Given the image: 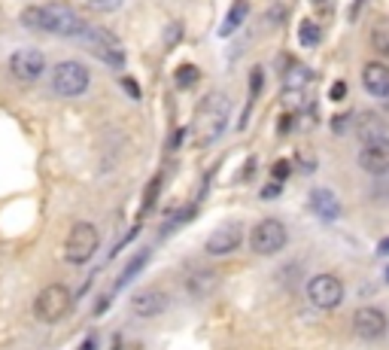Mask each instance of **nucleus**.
<instances>
[{"label": "nucleus", "instance_id": "obj_1", "mask_svg": "<svg viewBox=\"0 0 389 350\" xmlns=\"http://www.w3.org/2000/svg\"><path fill=\"white\" fill-rule=\"evenodd\" d=\"M22 24L28 31H40V34H52V37H68V40H82V34L88 31V22L64 3L28 6V10H22Z\"/></svg>", "mask_w": 389, "mask_h": 350}, {"label": "nucleus", "instance_id": "obj_2", "mask_svg": "<svg viewBox=\"0 0 389 350\" xmlns=\"http://www.w3.org/2000/svg\"><path fill=\"white\" fill-rule=\"evenodd\" d=\"M228 116H231V98L225 91H210L207 98H201V104L195 110V122H192L195 146L207 149L216 144L228 125Z\"/></svg>", "mask_w": 389, "mask_h": 350}, {"label": "nucleus", "instance_id": "obj_3", "mask_svg": "<svg viewBox=\"0 0 389 350\" xmlns=\"http://www.w3.org/2000/svg\"><path fill=\"white\" fill-rule=\"evenodd\" d=\"M246 241H250V250L255 256H277L289 244V229L277 216H264V220H259L250 229Z\"/></svg>", "mask_w": 389, "mask_h": 350}, {"label": "nucleus", "instance_id": "obj_4", "mask_svg": "<svg viewBox=\"0 0 389 350\" xmlns=\"http://www.w3.org/2000/svg\"><path fill=\"white\" fill-rule=\"evenodd\" d=\"M82 46L92 55H97L106 68L122 70L125 68V49H122V40L106 28H97V24H88V31L82 34Z\"/></svg>", "mask_w": 389, "mask_h": 350}, {"label": "nucleus", "instance_id": "obj_5", "mask_svg": "<svg viewBox=\"0 0 389 350\" xmlns=\"http://www.w3.org/2000/svg\"><path fill=\"white\" fill-rule=\"evenodd\" d=\"M92 86V73L79 61H58L52 68V91L61 98H82Z\"/></svg>", "mask_w": 389, "mask_h": 350}, {"label": "nucleus", "instance_id": "obj_6", "mask_svg": "<svg viewBox=\"0 0 389 350\" xmlns=\"http://www.w3.org/2000/svg\"><path fill=\"white\" fill-rule=\"evenodd\" d=\"M73 296L64 283H52V287H43L34 298V317L40 323H58L64 314L70 311Z\"/></svg>", "mask_w": 389, "mask_h": 350}, {"label": "nucleus", "instance_id": "obj_7", "mask_svg": "<svg viewBox=\"0 0 389 350\" xmlns=\"http://www.w3.org/2000/svg\"><path fill=\"white\" fill-rule=\"evenodd\" d=\"M304 293H308V302L317 311H335L344 302V280L335 277V274H313L304 283Z\"/></svg>", "mask_w": 389, "mask_h": 350}, {"label": "nucleus", "instance_id": "obj_8", "mask_svg": "<svg viewBox=\"0 0 389 350\" xmlns=\"http://www.w3.org/2000/svg\"><path fill=\"white\" fill-rule=\"evenodd\" d=\"M97 244H101V235H97V229L92 222H77L70 229L68 241H64V259L70 265H86L95 256Z\"/></svg>", "mask_w": 389, "mask_h": 350}, {"label": "nucleus", "instance_id": "obj_9", "mask_svg": "<svg viewBox=\"0 0 389 350\" xmlns=\"http://www.w3.org/2000/svg\"><path fill=\"white\" fill-rule=\"evenodd\" d=\"M10 70L15 79L22 82H34L46 73V55L34 46H24V49H15L10 55Z\"/></svg>", "mask_w": 389, "mask_h": 350}, {"label": "nucleus", "instance_id": "obj_10", "mask_svg": "<svg viewBox=\"0 0 389 350\" xmlns=\"http://www.w3.org/2000/svg\"><path fill=\"white\" fill-rule=\"evenodd\" d=\"M359 168L371 174V177H383L389 174V137H371L362 144L359 155H356Z\"/></svg>", "mask_w": 389, "mask_h": 350}, {"label": "nucleus", "instance_id": "obj_11", "mask_svg": "<svg viewBox=\"0 0 389 350\" xmlns=\"http://www.w3.org/2000/svg\"><path fill=\"white\" fill-rule=\"evenodd\" d=\"M241 244H244V226L241 222H222L219 229L210 231L204 250L210 256H228V253H235Z\"/></svg>", "mask_w": 389, "mask_h": 350}, {"label": "nucleus", "instance_id": "obj_12", "mask_svg": "<svg viewBox=\"0 0 389 350\" xmlns=\"http://www.w3.org/2000/svg\"><path fill=\"white\" fill-rule=\"evenodd\" d=\"M353 332L362 341H377L380 335H386V317L377 307H359L353 314Z\"/></svg>", "mask_w": 389, "mask_h": 350}, {"label": "nucleus", "instance_id": "obj_13", "mask_svg": "<svg viewBox=\"0 0 389 350\" xmlns=\"http://www.w3.org/2000/svg\"><path fill=\"white\" fill-rule=\"evenodd\" d=\"M168 305H170L168 293H161V289H155V287L137 289V293L131 296V311L137 317H159L168 311Z\"/></svg>", "mask_w": 389, "mask_h": 350}, {"label": "nucleus", "instance_id": "obj_14", "mask_svg": "<svg viewBox=\"0 0 389 350\" xmlns=\"http://www.w3.org/2000/svg\"><path fill=\"white\" fill-rule=\"evenodd\" d=\"M308 201H310V211L317 213L319 220H326V222H332V220H338V216L344 213L341 198H338L328 186H317V189H310Z\"/></svg>", "mask_w": 389, "mask_h": 350}, {"label": "nucleus", "instance_id": "obj_15", "mask_svg": "<svg viewBox=\"0 0 389 350\" xmlns=\"http://www.w3.org/2000/svg\"><path fill=\"white\" fill-rule=\"evenodd\" d=\"M362 89L371 98H389V64L365 61V68H362Z\"/></svg>", "mask_w": 389, "mask_h": 350}, {"label": "nucleus", "instance_id": "obj_16", "mask_svg": "<svg viewBox=\"0 0 389 350\" xmlns=\"http://www.w3.org/2000/svg\"><path fill=\"white\" fill-rule=\"evenodd\" d=\"M310 79H313V73H310L308 64H301V61H292V64L286 68V73H283V86H286V91H301V89H308Z\"/></svg>", "mask_w": 389, "mask_h": 350}, {"label": "nucleus", "instance_id": "obj_17", "mask_svg": "<svg viewBox=\"0 0 389 350\" xmlns=\"http://www.w3.org/2000/svg\"><path fill=\"white\" fill-rule=\"evenodd\" d=\"M246 13H250V3H246V0H235V3L228 6V13H225V22L219 24V37H231V34H235V31L244 24Z\"/></svg>", "mask_w": 389, "mask_h": 350}, {"label": "nucleus", "instance_id": "obj_18", "mask_svg": "<svg viewBox=\"0 0 389 350\" xmlns=\"http://www.w3.org/2000/svg\"><path fill=\"white\" fill-rule=\"evenodd\" d=\"M213 287H216V274L213 271H195L186 277V293L195 296V298H204L213 293Z\"/></svg>", "mask_w": 389, "mask_h": 350}, {"label": "nucleus", "instance_id": "obj_19", "mask_svg": "<svg viewBox=\"0 0 389 350\" xmlns=\"http://www.w3.org/2000/svg\"><path fill=\"white\" fill-rule=\"evenodd\" d=\"M371 49H374L377 55H383L389 58V15H377L374 24H371Z\"/></svg>", "mask_w": 389, "mask_h": 350}, {"label": "nucleus", "instance_id": "obj_20", "mask_svg": "<svg viewBox=\"0 0 389 350\" xmlns=\"http://www.w3.org/2000/svg\"><path fill=\"white\" fill-rule=\"evenodd\" d=\"M146 262H149V250H140V253L134 256V259H131V262L125 265V271L119 274V280H116V287H119V289H122V287H128V283L134 280L140 271H143V265H146Z\"/></svg>", "mask_w": 389, "mask_h": 350}, {"label": "nucleus", "instance_id": "obj_21", "mask_svg": "<svg viewBox=\"0 0 389 350\" xmlns=\"http://www.w3.org/2000/svg\"><path fill=\"white\" fill-rule=\"evenodd\" d=\"M198 79H201V70H198L195 64H180L177 73H173V82H177V89H195Z\"/></svg>", "mask_w": 389, "mask_h": 350}, {"label": "nucleus", "instance_id": "obj_22", "mask_svg": "<svg viewBox=\"0 0 389 350\" xmlns=\"http://www.w3.org/2000/svg\"><path fill=\"white\" fill-rule=\"evenodd\" d=\"M298 43H301L304 49H313L319 43V28L313 19H304L301 24H298Z\"/></svg>", "mask_w": 389, "mask_h": 350}, {"label": "nucleus", "instance_id": "obj_23", "mask_svg": "<svg viewBox=\"0 0 389 350\" xmlns=\"http://www.w3.org/2000/svg\"><path fill=\"white\" fill-rule=\"evenodd\" d=\"M88 6H95V10H104V13H113L122 6V0H86Z\"/></svg>", "mask_w": 389, "mask_h": 350}, {"label": "nucleus", "instance_id": "obj_24", "mask_svg": "<svg viewBox=\"0 0 389 350\" xmlns=\"http://www.w3.org/2000/svg\"><path fill=\"white\" fill-rule=\"evenodd\" d=\"M159 186H161V177H152V183H149V192H146V198H143V211H146V207H152L155 195H159Z\"/></svg>", "mask_w": 389, "mask_h": 350}, {"label": "nucleus", "instance_id": "obj_25", "mask_svg": "<svg viewBox=\"0 0 389 350\" xmlns=\"http://www.w3.org/2000/svg\"><path fill=\"white\" fill-rule=\"evenodd\" d=\"M180 31H183V28H180V22H173V28H168V34H164V46H168V49H173V46H177V37H180Z\"/></svg>", "mask_w": 389, "mask_h": 350}, {"label": "nucleus", "instance_id": "obj_26", "mask_svg": "<svg viewBox=\"0 0 389 350\" xmlns=\"http://www.w3.org/2000/svg\"><path fill=\"white\" fill-rule=\"evenodd\" d=\"M328 98H332V101H344L347 98V82H335L332 91H328Z\"/></svg>", "mask_w": 389, "mask_h": 350}, {"label": "nucleus", "instance_id": "obj_27", "mask_svg": "<svg viewBox=\"0 0 389 350\" xmlns=\"http://www.w3.org/2000/svg\"><path fill=\"white\" fill-rule=\"evenodd\" d=\"M122 86L128 89V95H131V98H140V89H137V82H134V79H122Z\"/></svg>", "mask_w": 389, "mask_h": 350}, {"label": "nucleus", "instance_id": "obj_28", "mask_svg": "<svg viewBox=\"0 0 389 350\" xmlns=\"http://www.w3.org/2000/svg\"><path fill=\"white\" fill-rule=\"evenodd\" d=\"M277 195H280V186H277V183H271V186L262 192V198H277Z\"/></svg>", "mask_w": 389, "mask_h": 350}, {"label": "nucleus", "instance_id": "obj_29", "mask_svg": "<svg viewBox=\"0 0 389 350\" xmlns=\"http://www.w3.org/2000/svg\"><path fill=\"white\" fill-rule=\"evenodd\" d=\"M289 174V162H277V168H274V177H286Z\"/></svg>", "mask_w": 389, "mask_h": 350}, {"label": "nucleus", "instance_id": "obj_30", "mask_svg": "<svg viewBox=\"0 0 389 350\" xmlns=\"http://www.w3.org/2000/svg\"><path fill=\"white\" fill-rule=\"evenodd\" d=\"M377 253H380V256H389V238H383V241L377 244Z\"/></svg>", "mask_w": 389, "mask_h": 350}, {"label": "nucleus", "instance_id": "obj_31", "mask_svg": "<svg viewBox=\"0 0 389 350\" xmlns=\"http://www.w3.org/2000/svg\"><path fill=\"white\" fill-rule=\"evenodd\" d=\"M82 350H95V341H86V344H82Z\"/></svg>", "mask_w": 389, "mask_h": 350}, {"label": "nucleus", "instance_id": "obj_32", "mask_svg": "<svg viewBox=\"0 0 389 350\" xmlns=\"http://www.w3.org/2000/svg\"><path fill=\"white\" fill-rule=\"evenodd\" d=\"M386 283H389V268H386Z\"/></svg>", "mask_w": 389, "mask_h": 350}, {"label": "nucleus", "instance_id": "obj_33", "mask_svg": "<svg viewBox=\"0 0 389 350\" xmlns=\"http://www.w3.org/2000/svg\"><path fill=\"white\" fill-rule=\"evenodd\" d=\"M317 3H322V0H317Z\"/></svg>", "mask_w": 389, "mask_h": 350}]
</instances>
